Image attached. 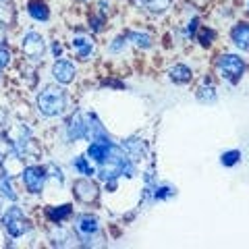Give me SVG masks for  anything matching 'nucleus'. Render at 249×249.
<instances>
[{
	"label": "nucleus",
	"instance_id": "f257e3e1",
	"mask_svg": "<svg viewBox=\"0 0 249 249\" xmlns=\"http://www.w3.org/2000/svg\"><path fill=\"white\" fill-rule=\"evenodd\" d=\"M67 106V93L65 89L56 88V85H48L40 91L37 96V110L44 116H58L65 112Z\"/></svg>",
	"mask_w": 249,
	"mask_h": 249
},
{
	"label": "nucleus",
	"instance_id": "f03ea898",
	"mask_svg": "<svg viewBox=\"0 0 249 249\" xmlns=\"http://www.w3.org/2000/svg\"><path fill=\"white\" fill-rule=\"evenodd\" d=\"M216 67H218V71H220V75L231 83H237L245 73V62L241 56H237V54H222V56L216 60Z\"/></svg>",
	"mask_w": 249,
	"mask_h": 249
},
{
	"label": "nucleus",
	"instance_id": "7ed1b4c3",
	"mask_svg": "<svg viewBox=\"0 0 249 249\" xmlns=\"http://www.w3.org/2000/svg\"><path fill=\"white\" fill-rule=\"evenodd\" d=\"M2 224L11 237H23L31 229V224L25 220V216L19 208H9V212L2 216Z\"/></svg>",
	"mask_w": 249,
	"mask_h": 249
},
{
	"label": "nucleus",
	"instance_id": "20e7f679",
	"mask_svg": "<svg viewBox=\"0 0 249 249\" xmlns=\"http://www.w3.org/2000/svg\"><path fill=\"white\" fill-rule=\"evenodd\" d=\"M23 52H25V56L31 58V60H40L46 52V42L44 37L37 34V31H27L25 36H23Z\"/></svg>",
	"mask_w": 249,
	"mask_h": 249
},
{
	"label": "nucleus",
	"instance_id": "39448f33",
	"mask_svg": "<svg viewBox=\"0 0 249 249\" xmlns=\"http://www.w3.org/2000/svg\"><path fill=\"white\" fill-rule=\"evenodd\" d=\"M46 178L48 175H46L44 166H27L23 170V183H25L29 193H42Z\"/></svg>",
	"mask_w": 249,
	"mask_h": 249
},
{
	"label": "nucleus",
	"instance_id": "423d86ee",
	"mask_svg": "<svg viewBox=\"0 0 249 249\" xmlns=\"http://www.w3.org/2000/svg\"><path fill=\"white\" fill-rule=\"evenodd\" d=\"M73 191H75L77 199L85 201V204H91V201L98 197V185L93 183L91 178H79V181H75Z\"/></svg>",
	"mask_w": 249,
	"mask_h": 249
},
{
	"label": "nucleus",
	"instance_id": "0eeeda50",
	"mask_svg": "<svg viewBox=\"0 0 249 249\" xmlns=\"http://www.w3.org/2000/svg\"><path fill=\"white\" fill-rule=\"evenodd\" d=\"M75 65L73 62H69V60H56L54 62V67H52V75H54V79H56L58 83L62 85H67V83H71L75 79Z\"/></svg>",
	"mask_w": 249,
	"mask_h": 249
},
{
	"label": "nucleus",
	"instance_id": "6e6552de",
	"mask_svg": "<svg viewBox=\"0 0 249 249\" xmlns=\"http://www.w3.org/2000/svg\"><path fill=\"white\" fill-rule=\"evenodd\" d=\"M67 135H69V139H73V142L88 137V123L83 121V114L77 112L75 116H71V121L67 124Z\"/></svg>",
	"mask_w": 249,
	"mask_h": 249
},
{
	"label": "nucleus",
	"instance_id": "1a4fd4ad",
	"mask_svg": "<svg viewBox=\"0 0 249 249\" xmlns=\"http://www.w3.org/2000/svg\"><path fill=\"white\" fill-rule=\"evenodd\" d=\"M114 152V145L110 143V142H91V145L88 147V156L91 160H96V162H102L108 158Z\"/></svg>",
	"mask_w": 249,
	"mask_h": 249
},
{
	"label": "nucleus",
	"instance_id": "9d476101",
	"mask_svg": "<svg viewBox=\"0 0 249 249\" xmlns=\"http://www.w3.org/2000/svg\"><path fill=\"white\" fill-rule=\"evenodd\" d=\"M231 40L235 42L237 48L249 52V23H237L231 31Z\"/></svg>",
	"mask_w": 249,
	"mask_h": 249
},
{
	"label": "nucleus",
	"instance_id": "9b49d317",
	"mask_svg": "<svg viewBox=\"0 0 249 249\" xmlns=\"http://www.w3.org/2000/svg\"><path fill=\"white\" fill-rule=\"evenodd\" d=\"M77 231H79L83 237L96 235V232L100 231L98 218H96V216H91V214H81L79 218H77Z\"/></svg>",
	"mask_w": 249,
	"mask_h": 249
},
{
	"label": "nucleus",
	"instance_id": "f8f14e48",
	"mask_svg": "<svg viewBox=\"0 0 249 249\" xmlns=\"http://www.w3.org/2000/svg\"><path fill=\"white\" fill-rule=\"evenodd\" d=\"M73 50L77 52V58L88 60L93 52V42L88 40L85 36H77V37H73Z\"/></svg>",
	"mask_w": 249,
	"mask_h": 249
},
{
	"label": "nucleus",
	"instance_id": "ddd939ff",
	"mask_svg": "<svg viewBox=\"0 0 249 249\" xmlns=\"http://www.w3.org/2000/svg\"><path fill=\"white\" fill-rule=\"evenodd\" d=\"M27 13H29L36 21H48V17H50L48 6H46V4L42 2V0H29V4H27Z\"/></svg>",
	"mask_w": 249,
	"mask_h": 249
},
{
	"label": "nucleus",
	"instance_id": "4468645a",
	"mask_svg": "<svg viewBox=\"0 0 249 249\" xmlns=\"http://www.w3.org/2000/svg\"><path fill=\"white\" fill-rule=\"evenodd\" d=\"M168 75L175 83H189L191 81V69L185 67V65H175L168 71Z\"/></svg>",
	"mask_w": 249,
	"mask_h": 249
},
{
	"label": "nucleus",
	"instance_id": "2eb2a0df",
	"mask_svg": "<svg viewBox=\"0 0 249 249\" xmlns=\"http://www.w3.org/2000/svg\"><path fill=\"white\" fill-rule=\"evenodd\" d=\"M0 193H2L4 197H9V199H17V193H15V189H13V185H11V178H9V175H6V170L0 166Z\"/></svg>",
	"mask_w": 249,
	"mask_h": 249
},
{
	"label": "nucleus",
	"instance_id": "dca6fc26",
	"mask_svg": "<svg viewBox=\"0 0 249 249\" xmlns=\"http://www.w3.org/2000/svg\"><path fill=\"white\" fill-rule=\"evenodd\" d=\"M129 40L133 42L137 48H142V50L152 48V42H154L150 34H139V31H131V34H129Z\"/></svg>",
	"mask_w": 249,
	"mask_h": 249
},
{
	"label": "nucleus",
	"instance_id": "f3484780",
	"mask_svg": "<svg viewBox=\"0 0 249 249\" xmlns=\"http://www.w3.org/2000/svg\"><path fill=\"white\" fill-rule=\"evenodd\" d=\"M73 212V208L65 204V206H58V208H48V216H50V220L54 222H60V220H65V218H69Z\"/></svg>",
	"mask_w": 249,
	"mask_h": 249
},
{
	"label": "nucleus",
	"instance_id": "a211bd4d",
	"mask_svg": "<svg viewBox=\"0 0 249 249\" xmlns=\"http://www.w3.org/2000/svg\"><path fill=\"white\" fill-rule=\"evenodd\" d=\"M170 2L173 0H143V6L150 13H164L166 9H170Z\"/></svg>",
	"mask_w": 249,
	"mask_h": 249
},
{
	"label": "nucleus",
	"instance_id": "6ab92c4d",
	"mask_svg": "<svg viewBox=\"0 0 249 249\" xmlns=\"http://www.w3.org/2000/svg\"><path fill=\"white\" fill-rule=\"evenodd\" d=\"M73 168L77 170V173H81V175H85V177H91V175H96V170H93L89 164H88V158H75L73 160Z\"/></svg>",
	"mask_w": 249,
	"mask_h": 249
},
{
	"label": "nucleus",
	"instance_id": "aec40b11",
	"mask_svg": "<svg viewBox=\"0 0 249 249\" xmlns=\"http://www.w3.org/2000/svg\"><path fill=\"white\" fill-rule=\"evenodd\" d=\"M197 98L201 100V102H216V89H214V85H210L208 83V88L206 85H201V88L197 89Z\"/></svg>",
	"mask_w": 249,
	"mask_h": 249
},
{
	"label": "nucleus",
	"instance_id": "412c9836",
	"mask_svg": "<svg viewBox=\"0 0 249 249\" xmlns=\"http://www.w3.org/2000/svg\"><path fill=\"white\" fill-rule=\"evenodd\" d=\"M239 160H241V152H239V150L224 152V154L220 156V162H222V166H235Z\"/></svg>",
	"mask_w": 249,
	"mask_h": 249
},
{
	"label": "nucleus",
	"instance_id": "4be33fe9",
	"mask_svg": "<svg viewBox=\"0 0 249 249\" xmlns=\"http://www.w3.org/2000/svg\"><path fill=\"white\" fill-rule=\"evenodd\" d=\"M156 199H166V197H173L175 196V189H170V187H156Z\"/></svg>",
	"mask_w": 249,
	"mask_h": 249
},
{
	"label": "nucleus",
	"instance_id": "5701e85b",
	"mask_svg": "<svg viewBox=\"0 0 249 249\" xmlns=\"http://www.w3.org/2000/svg\"><path fill=\"white\" fill-rule=\"evenodd\" d=\"M9 60H11V52L4 48V46H0V69L9 65Z\"/></svg>",
	"mask_w": 249,
	"mask_h": 249
},
{
	"label": "nucleus",
	"instance_id": "b1692460",
	"mask_svg": "<svg viewBox=\"0 0 249 249\" xmlns=\"http://www.w3.org/2000/svg\"><path fill=\"white\" fill-rule=\"evenodd\" d=\"M124 44H127V37H116L114 44L110 46V52H121L124 48Z\"/></svg>",
	"mask_w": 249,
	"mask_h": 249
},
{
	"label": "nucleus",
	"instance_id": "393cba45",
	"mask_svg": "<svg viewBox=\"0 0 249 249\" xmlns=\"http://www.w3.org/2000/svg\"><path fill=\"white\" fill-rule=\"evenodd\" d=\"M212 37H214V34H212V31H208V34H204L199 40H201V44H204V46H210V44H212Z\"/></svg>",
	"mask_w": 249,
	"mask_h": 249
},
{
	"label": "nucleus",
	"instance_id": "a878e982",
	"mask_svg": "<svg viewBox=\"0 0 249 249\" xmlns=\"http://www.w3.org/2000/svg\"><path fill=\"white\" fill-rule=\"evenodd\" d=\"M196 29H197V19H193L189 23V27H187V36H193V34H196Z\"/></svg>",
	"mask_w": 249,
	"mask_h": 249
},
{
	"label": "nucleus",
	"instance_id": "bb28decb",
	"mask_svg": "<svg viewBox=\"0 0 249 249\" xmlns=\"http://www.w3.org/2000/svg\"><path fill=\"white\" fill-rule=\"evenodd\" d=\"M52 52H54V54H56V56H60V54H62V46H60V44L56 42V44H54V46H52Z\"/></svg>",
	"mask_w": 249,
	"mask_h": 249
},
{
	"label": "nucleus",
	"instance_id": "cd10ccee",
	"mask_svg": "<svg viewBox=\"0 0 249 249\" xmlns=\"http://www.w3.org/2000/svg\"><path fill=\"white\" fill-rule=\"evenodd\" d=\"M2 42H4V25L0 23V46H2Z\"/></svg>",
	"mask_w": 249,
	"mask_h": 249
},
{
	"label": "nucleus",
	"instance_id": "c85d7f7f",
	"mask_svg": "<svg viewBox=\"0 0 249 249\" xmlns=\"http://www.w3.org/2000/svg\"><path fill=\"white\" fill-rule=\"evenodd\" d=\"M0 2H6V0H0Z\"/></svg>",
	"mask_w": 249,
	"mask_h": 249
}]
</instances>
